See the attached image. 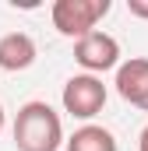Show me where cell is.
Listing matches in <instances>:
<instances>
[{
    "mask_svg": "<svg viewBox=\"0 0 148 151\" xmlns=\"http://www.w3.org/2000/svg\"><path fill=\"white\" fill-rule=\"evenodd\" d=\"M14 144L18 151H57L64 141V123L46 102H25L14 116Z\"/></svg>",
    "mask_w": 148,
    "mask_h": 151,
    "instance_id": "obj_1",
    "label": "cell"
},
{
    "mask_svg": "<svg viewBox=\"0 0 148 151\" xmlns=\"http://www.w3.org/2000/svg\"><path fill=\"white\" fill-rule=\"evenodd\" d=\"M110 0H57L53 4V28L67 39H85L110 14Z\"/></svg>",
    "mask_w": 148,
    "mask_h": 151,
    "instance_id": "obj_2",
    "label": "cell"
},
{
    "mask_svg": "<svg viewBox=\"0 0 148 151\" xmlns=\"http://www.w3.org/2000/svg\"><path fill=\"white\" fill-rule=\"evenodd\" d=\"M60 102H64V113H71L74 119H92L106 106V84L95 74H74L64 84Z\"/></svg>",
    "mask_w": 148,
    "mask_h": 151,
    "instance_id": "obj_3",
    "label": "cell"
},
{
    "mask_svg": "<svg viewBox=\"0 0 148 151\" xmlns=\"http://www.w3.org/2000/svg\"><path fill=\"white\" fill-rule=\"evenodd\" d=\"M74 60L88 70V74H102L120 67V42L110 32H92V35L74 42Z\"/></svg>",
    "mask_w": 148,
    "mask_h": 151,
    "instance_id": "obj_4",
    "label": "cell"
},
{
    "mask_svg": "<svg viewBox=\"0 0 148 151\" xmlns=\"http://www.w3.org/2000/svg\"><path fill=\"white\" fill-rule=\"evenodd\" d=\"M116 91L123 102L148 113V60L145 56H131L127 63L116 67Z\"/></svg>",
    "mask_w": 148,
    "mask_h": 151,
    "instance_id": "obj_5",
    "label": "cell"
},
{
    "mask_svg": "<svg viewBox=\"0 0 148 151\" xmlns=\"http://www.w3.org/2000/svg\"><path fill=\"white\" fill-rule=\"evenodd\" d=\"M36 63V42L28 32H7L0 39V70H28Z\"/></svg>",
    "mask_w": 148,
    "mask_h": 151,
    "instance_id": "obj_6",
    "label": "cell"
},
{
    "mask_svg": "<svg viewBox=\"0 0 148 151\" xmlns=\"http://www.w3.org/2000/svg\"><path fill=\"white\" fill-rule=\"evenodd\" d=\"M67 151H116V137L106 127L85 123V127H78L67 137Z\"/></svg>",
    "mask_w": 148,
    "mask_h": 151,
    "instance_id": "obj_7",
    "label": "cell"
},
{
    "mask_svg": "<svg viewBox=\"0 0 148 151\" xmlns=\"http://www.w3.org/2000/svg\"><path fill=\"white\" fill-rule=\"evenodd\" d=\"M127 7L134 18H148V0H127Z\"/></svg>",
    "mask_w": 148,
    "mask_h": 151,
    "instance_id": "obj_8",
    "label": "cell"
},
{
    "mask_svg": "<svg viewBox=\"0 0 148 151\" xmlns=\"http://www.w3.org/2000/svg\"><path fill=\"white\" fill-rule=\"evenodd\" d=\"M138 151H148V127L141 130V137H138Z\"/></svg>",
    "mask_w": 148,
    "mask_h": 151,
    "instance_id": "obj_9",
    "label": "cell"
},
{
    "mask_svg": "<svg viewBox=\"0 0 148 151\" xmlns=\"http://www.w3.org/2000/svg\"><path fill=\"white\" fill-rule=\"evenodd\" d=\"M0 130H4V106H0Z\"/></svg>",
    "mask_w": 148,
    "mask_h": 151,
    "instance_id": "obj_10",
    "label": "cell"
}]
</instances>
